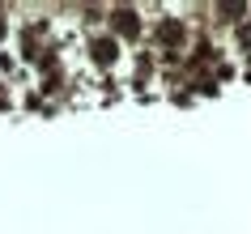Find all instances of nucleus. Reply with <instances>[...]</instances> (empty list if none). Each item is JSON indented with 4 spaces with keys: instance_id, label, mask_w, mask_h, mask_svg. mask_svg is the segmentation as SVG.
<instances>
[{
    "instance_id": "1",
    "label": "nucleus",
    "mask_w": 251,
    "mask_h": 234,
    "mask_svg": "<svg viewBox=\"0 0 251 234\" xmlns=\"http://www.w3.org/2000/svg\"><path fill=\"white\" fill-rule=\"evenodd\" d=\"M115 30H119V34H136L141 26H136V17H132V13H115Z\"/></svg>"
},
{
    "instance_id": "2",
    "label": "nucleus",
    "mask_w": 251,
    "mask_h": 234,
    "mask_svg": "<svg viewBox=\"0 0 251 234\" xmlns=\"http://www.w3.org/2000/svg\"><path fill=\"white\" fill-rule=\"evenodd\" d=\"M0 34H4V26H0Z\"/></svg>"
}]
</instances>
